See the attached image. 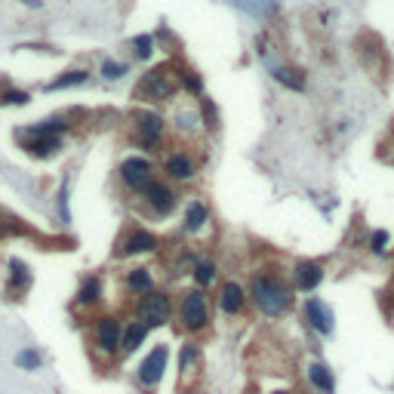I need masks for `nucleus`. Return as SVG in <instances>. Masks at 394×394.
<instances>
[{
	"instance_id": "obj_1",
	"label": "nucleus",
	"mask_w": 394,
	"mask_h": 394,
	"mask_svg": "<svg viewBox=\"0 0 394 394\" xmlns=\"http://www.w3.org/2000/svg\"><path fill=\"white\" fill-rule=\"evenodd\" d=\"M250 296L256 308L265 318H281V314L290 311L293 305V290L283 277L277 274H256L253 277V287H250Z\"/></svg>"
},
{
	"instance_id": "obj_2",
	"label": "nucleus",
	"mask_w": 394,
	"mask_h": 394,
	"mask_svg": "<svg viewBox=\"0 0 394 394\" xmlns=\"http://www.w3.org/2000/svg\"><path fill=\"white\" fill-rule=\"evenodd\" d=\"M68 129V123L62 118H52V120H43V123H34V127H25L19 129V142L22 148H25L31 157H52V154L59 151V136Z\"/></svg>"
},
{
	"instance_id": "obj_3",
	"label": "nucleus",
	"mask_w": 394,
	"mask_h": 394,
	"mask_svg": "<svg viewBox=\"0 0 394 394\" xmlns=\"http://www.w3.org/2000/svg\"><path fill=\"white\" fill-rule=\"evenodd\" d=\"M179 90V74H173V65L151 68L148 74H142V80L136 83L133 99L139 102H164Z\"/></svg>"
},
{
	"instance_id": "obj_4",
	"label": "nucleus",
	"mask_w": 394,
	"mask_h": 394,
	"mask_svg": "<svg viewBox=\"0 0 394 394\" xmlns=\"http://www.w3.org/2000/svg\"><path fill=\"white\" fill-rule=\"evenodd\" d=\"M179 321L188 333H204L210 327V302L200 290H188L182 293V302H179Z\"/></svg>"
},
{
	"instance_id": "obj_5",
	"label": "nucleus",
	"mask_w": 394,
	"mask_h": 394,
	"mask_svg": "<svg viewBox=\"0 0 394 394\" xmlns=\"http://www.w3.org/2000/svg\"><path fill=\"white\" fill-rule=\"evenodd\" d=\"M136 314L145 327H151V330L164 327V323H169V318H173V302H169L167 293H145L136 305Z\"/></svg>"
},
{
	"instance_id": "obj_6",
	"label": "nucleus",
	"mask_w": 394,
	"mask_h": 394,
	"mask_svg": "<svg viewBox=\"0 0 394 394\" xmlns=\"http://www.w3.org/2000/svg\"><path fill=\"white\" fill-rule=\"evenodd\" d=\"M133 136H136V142L142 145L145 151H157V145H160V139H164V118L160 114H154V111H139L136 118H133Z\"/></svg>"
},
{
	"instance_id": "obj_7",
	"label": "nucleus",
	"mask_w": 394,
	"mask_h": 394,
	"mask_svg": "<svg viewBox=\"0 0 394 394\" xmlns=\"http://www.w3.org/2000/svg\"><path fill=\"white\" fill-rule=\"evenodd\" d=\"M120 179L127 185L129 191H136V195H145L148 191V185L154 182V169L145 157H127L120 164Z\"/></svg>"
},
{
	"instance_id": "obj_8",
	"label": "nucleus",
	"mask_w": 394,
	"mask_h": 394,
	"mask_svg": "<svg viewBox=\"0 0 394 394\" xmlns=\"http://www.w3.org/2000/svg\"><path fill=\"white\" fill-rule=\"evenodd\" d=\"M92 345H96V351H102V354H108V358H114V354L120 351V345H123V323L118 318H99L96 336H92Z\"/></svg>"
},
{
	"instance_id": "obj_9",
	"label": "nucleus",
	"mask_w": 394,
	"mask_h": 394,
	"mask_svg": "<svg viewBox=\"0 0 394 394\" xmlns=\"http://www.w3.org/2000/svg\"><path fill=\"white\" fill-rule=\"evenodd\" d=\"M167 360H169V349L167 345H157V349H151V354L142 360V364L136 367V379L145 385V388H154V385H160L167 373Z\"/></svg>"
},
{
	"instance_id": "obj_10",
	"label": "nucleus",
	"mask_w": 394,
	"mask_h": 394,
	"mask_svg": "<svg viewBox=\"0 0 394 394\" xmlns=\"http://www.w3.org/2000/svg\"><path fill=\"white\" fill-rule=\"evenodd\" d=\"M302 314H305V323L314 330L318 336H333L336 330V314L323 299H305L302 305Z\"/></svg>"
},
{
	"instance_id": "obj_11",
	"label": "nucleus",
	"mask_w": 394,
	"mask_h": 394,
	"mask_svg": "<svg viewBox=\"0 0 394 394\" xmlns=\"http://www.w3.org/2000/svg\"><path fill=\"white\" fill-rule=\"evenodd\" d=\"M145 204L151 206L154 216H169L176 210V191L164 182H151L148 191H145Z\"/></svg>"
},
{
	"instance_id": "obj_12",
	"label": "nucleus",
	"mask_w": 394,
	"mask_h": 394,
	"mask_svg": "<svg viewBox=\"0 0 394 394\" xmlns=\"http://www.w3.org/2000/svg\"><path fill=\"white\" fill-rule=\"evenodd\" d=\"M157 246H160L157 234H151V231H145V228H136V231H129V234L120 241L118 253L127 259V256H136V253H154Z\"/></svg>"
},
{
	"instance_id": "obj_13",
	"label": "nucleus",
	"mask_w": 394,
	"mask_h": 394,
	"mask_svg": "<svg viewBox=\"0 0 394 394\" xmlns=\"http://www.w3.org/2000/svg\"><path fill=\"white\" fill-rule=\"evenodd\" d=\"M321 281H323V268L318 265V262H299L296 272H293V283H296V290H302V293L318 290Z\"/></svg>"
},
{
	"instance_id": "obj_14",
	"label": "nucleus",
	"mask_w": 394,
	"mask_h": 394,
	"mask_svg": "<svg viewBox=\"0 0 394 394\" xmlns=\"http://www.w3.org/2000/svg\"><path fill=\"white\" fill-rule=\"evenodd\" d=\"M31 283H34V277H31L28 265L22 259H13L10 262V283H6V293H10V299L15 296H25V293L31 290Z\"/></svg>"
},
{
	"instance_id": "obj_15",
	"label": "nucleus",
	"mask_w": 394,
	"mask_h": 394,
	"mask_svg": "<svg viewBox=\"0 0 394 394\" xmlns=\"http://www.w3.org/2000/svg\"><path fill=\"white\" fill-rule=\"evenodd\" d=\"M244 305H246L244 287H241V283H234V281H228L225 287H222V293H219V308L228 314V318H234V314L244 311Z\"/></svg>"
},
{
	"instance_id": "obj_16",
	"label": "nucleus",
	"mask_w": 394,
	"mask_h": 394,
	"mask_svg": "<svg viewBox=\"0 0 394 394\" xmlns=\"http://www.w3.org/2000/svg\"><path fill=\"white\" fill-rule=\"evenodd\" d=\"M305 373H308V382H311L321 394H336V376H333V370H330L327 364L314 360V364H308Z\"/></svg>"
},
{
	"instance_id": "obj_17",
	"label": "nucleus",
	"mask_w": 394,
	"mask_h": 394,
	"mask_svg": "<svg viewBox=\"0 0 394 394\" xmlns=\"http://www.w3.org/2000/svg\"><path fill=\"white\" fill-rule=\"evenodd\" d=\"M164 169H167V176L169 179H179V182H188V179H195V160L188 157V154H169L167 157V164H164Z\"/></svg>"
},
{
	"instance_id": "obj_18",
	"label": "nucleus",
	"mask_w": 394,
	"mask_h": 394,
	"mask_svg": "<svg viewBox=\"0 0 394 394\" xmlns=\"http://www.w3.org/2000/svg\"><path fill=\"white\" fill-rule=\"evenodd\" d=\"M148 333H151V327H145L142 321L127 323V327H123V345H120V351H127V354L139 351L145 345V339H148Z\"/></svg>"
},
{
	"instance_id": "obj_19",
	"label": "nucleus",
	"mask_w": 394,
	"mask_h": 394,
	"mask_svg": "<svg viewBox=\"0 0 394 394\" xmlns=\"http://www.w3.org/2000/svg\"><path fill=\"white\" fill-rule=\"evenodd\" d=\"M206 222H210V210H206L200 200H191L188 210H185V231H191V234H195V231H200Z\"/></svg>"
},
{
	"instance_id": "obj_20",
	"label": "nucleus",
	"mask_w": 394,
	"mask_h": 394,
	"mask_svg": "<svg viewBox=\"0 0 394 394\" xmlns=\"http://www.w3.org/2000/svg\"><path fill=\"white\" fill-rule=\"evenodd\" d=\"M197 367H200V349H197V342H185V345H182V351H179L182 382H185V376L197 373Z\"/></svg>"
},
{
	"instance_id": "obj_21",
	"label": "nucleus",
	"mask_w": 394,
	"mask_h": 394,
	"mask_svg": "<svg viewBox=\"0 0 394 394\" xmlns=\"http://www.w3.org/2000/svg\"><path fill=\"white\" fill-rule=\"evenodd\" d=\"M102 299V281H99L96 274H90L87 281L80 283V290H77V305H92Z\"/></svg>"
},
{
	"instance_id": "obj_22",
	"label": "nucleus",
	"mask_w": 394,
	"mask_h": 394,
	"mask_svg": "<svg viewBox=\"0 0 394 394\" xmlns=\"http://www.w3.org/2000/svg\"><path fill=\"white\" fill-rule=\"evenodd\" d=\"M127 287L145 296V293H154V277H151L148 268H133V272L127 274Z\"/></svg>"
},
{
	"instance_id": "obj_23",
	"label": "nucleus",
	"mask_w": 394,
	"mask_h": 394,
	"mask_svg": "<svg viewBox=\"0 0 394 394\" xmlns=\"http://www.w3.org/2000/svg\"><path fill=\"white\" fill-rule=\"evenodd\" d=\"M274 80L277 83H283V87H290V90H305V80H302V74L296 71V68H290V65H281V68H274Z\"/></svg>"
},
{
	"instance_id": "obj_24",
	"label": "nucleus",
	"mask_w": 394,
	"mask_h": 394,
	"mask_svg": "<svg viewBox=\"0 0 394 394\" xmlns=\"http://www.w3.org/2000/svg\"><path fill=\"white\" fill-rule=\"evenodd\" d=\"M87 71L83 68H77V71H68V74H62V77H56V80L50 83V90L56 92V90H68V87H80V83H87Z\"/></svg>"
},
{
	"instance_id": "obj_25",
	"label": "nucleus",
	"mask_w": 394,
	"mask_h": 394,
	"mask_svg": "<svg viewBox=\"0 0 394 394\" xmlns=\"http://www.w3.org/2000/svg\"><path fill=\"white\" fill-rule=\"evenodd\" d=\"M195 281H197V287H210V283L216 281V262L213 259L195 262Z\"/></svg>"
},
{
	"instance_id": "obj_26",
	"label": "nucleus",
	"mask_w": 394,
	"mask_h": 394,
	"mask_svg": "<svg viewBox=\"0 0 394 394\" xmlns=\"http://www.w3.org/2000/svg\"><path fill=\"white\" fill-rule=\"evenodd\" d=\"M15 364H19V370H41V364H43V358L37 354V349H22L19 354H15Z\"/></svg>"
},
{
	"instance_id": "obj_27",
	"label": "nucleus",
	"mask_w": 394,
	"mask_h": 394,
	"mask_svg": "<svg viewBox=\"0 0 394 394\" xmlns=\"http://www.w3.org/2000/svg\"><path fill=\"white\" fill-rule=\"evenodd\" d=\"M133 52H136V59H151V52H154V41L148 34H139L136 41H133Z\"/></svg>"
},
{
	"instance_id": "obj_28",
	"label": "nucleus",
	"mask_w": 394,
	"mask_h": 394,
	"mask_svg": "<svg viewBox=\"0 0 394 394\" xmlns=\"http://www.w3.org/2000/svg\"><path fill=\"white\" fill-rule=\"evenodd\" d=\"M179 83H182V87L188 90V92H195V96H197L200 90H204V83H200V77H197L195 71H188V68H182V71H179Z\"/></svg>"
},
{
	"instance_id": "obj_29",
	"label": "nucleus",
	"mask_w": 394,
	"mask_h": 394,
	"mask_svg": "<svg viewBox=\"0 0 394 394\" xmlns=\"http://www.w3.org/2000/svg\"><path fill=\"white\" fill-rule=\"evenodd\" d=\"M370 253H376V256L388 253V231H373L370 234Z\"/></svg>"
},
{
	"instance_id": "obj_30",
	"label": "nucleus",
	"mask_w": 394,
	"mask_h": 394,
	"mask_svg": "<svg viewBox=\"0 0 394 394\" xmlns=\"http://www.w3.org/2000/svg\"><path fill=\"white\" fill-rule=\"evenodd\" d=\"M102 74L108 77V80H120V77L127 74V68H123L120 62H105V65H102Z\"/></svg>"
},
{
	"instance_id": "obj_31",
	"label": "nucleus",
	"mask_w": 394,
	"mask_h": 394,
	"mask_svg": "<svg viewBox=\"0 0 394 394\" xmlns=\"http://www.w3.org/2000/svg\"><path fill=\"white\" fill-rule=\"evenodd\" d=\"M28 92H22V90H6L3 92V102L6 105H28Z\"/></svg>"
},
{
	"instance_id": "obj_32",
	"label": "nucleus",
	"mask_w": 394,
	"mask_h": 394,
	"mask_svg": "<svg viewBox=\"0 0 394 394\" xmlns=\"http://www.w3.org/2000/svg\"><path fill=\"white\" fill-rule=\"evenodd\" d=\"M22 3H25V6H41L43 0H22Z\"/></svg>"
},
{
	"instance_id": "obj_33",
	"label": "nucleus",
	"mask_w": 394,
	"mask_h": 394,
	"mask_svg": "<svg viewBox=\"0 0 394 394\" xmlns=\"http://www.w3.org/2000/svg\"><path fill=\"white\" fill-rule=\"evenodd\" d=\"M274 394H293V391H274Z\"/></svg>"
}]
</instances>
